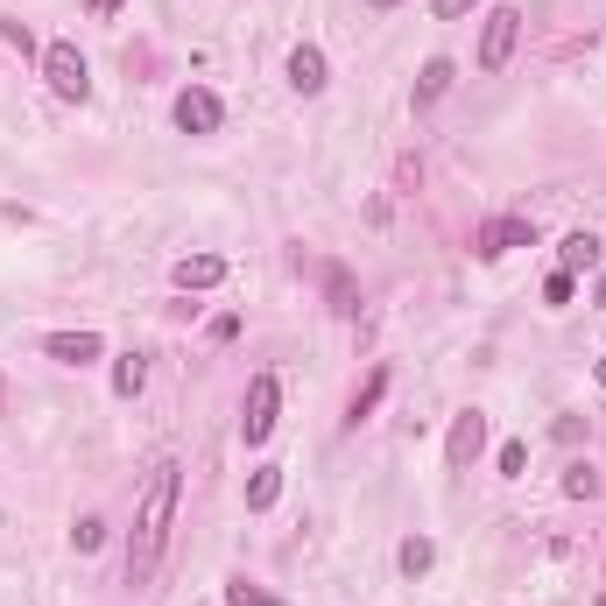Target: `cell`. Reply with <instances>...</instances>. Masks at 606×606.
I'll return each instance as SVG.
<instances>
[{
  "instance_id": "cell-1",
  "label": "cell",
  "mask_w": 606,
  "mask_h": 606,
  "mask_svg": "<svg viewBox=\"0 0 606 606\" xmlns=\"http://www.w3.org/2000/svg\"><path fill=\"white\" fill-rule=\"evenodd\" d=\"M169 515H177V466H156V480H148V494H142V515H135V536H127V585L156 572V557H163V536H169Z\"/></svg>"
},
{
  "instance_id": "cell-2",
  "label": "cell",
  "mask_w": 606,
  "mask_h": 606,
  "mask_svg": "<svg viewBox=\"0 0 606 606\" xmlns=\"http://www.w3.org/2000/svg\"><path fill=\"white\" fill-rule=\"evenodd\" d=\"M275 409H282V382H275V374H254V382H248V403H240V438H248V445H269Z\"/></svg>"
},
{
  "instance_id": "cell-3",
  "label": "cell",
  "mask_w": 606,
  "mask_h": 606,
  "mask_svg": "<svg viewBox=\"0 0 606 606\" xmlns=\"http://www.w3.org/2000/svg\"><path fill=\"white\" fill-rule=\"evenodd\" d=\"M43 79H50L56 100H85V92H92L85 50H79V43H50V50H43Z\"/></svg>"
},
{
  "instance_id": "cell-4",
  "label": "cell",
  "mask_w": 606,
  "mask_h": 606,
  "mask_svg": "<svg viewBox=\"0 0 606 606\" xmlns=\"http://www.w3.org/2000/svg\"><path fill=\"white\" fill-rule=\"evenodd\" d=\"M515 35H522V8H494L480 29V71L494 79V71H508V56H515Z\"/></svg>"
},
{
  "instance_id": "cell-5",
  "label": "cell",
  "mask_w": 606,
  "mask_h": 606,
  "mask_svg": "<svg viewBox=\"0 0 606 606\" xmlns=\"http://www.w3.org/2000/svg\"><path fill=\"white\" fill-rule=\"evenodd\" d=\"M508 248H536V219H487L472 233V254L480 261H501Z\"/></svg>"
},
{
  "instance_id": "cell-6",
  "label": "cell",
  "mask_w": 606,
  "mask_h": 606,
  "mask_svg": "<svg viewBox=\"0 0 606 606\" xmlns=\"http://www.w3.org/2000/svg\"><path fill=\"white\" fill-rule=\"evenodd\" d=\"M480 451H487V416H480V409L451 416V438H445V466H451V472H466V466H480Z\"/></svg>"
},
{
  "instance_id": "cell-7",
  "label": "cell",
  "mask_w": 606,
  "mask_h": 606,
  "mask_svg": "<svg viewBox=\"0 0 606 606\" xmlns=\"http://www.w3.org/2000/svg\"><path fill=\"white\" fill-rule=\"evenodd\" d=\"M219 121H226L219 92H205V85H184L177 92V127H184V135H219Z\"/></svg>"
},
{
  "instance_id": "cell-8",
  "label": "cell",
  "mask_w": 606,
  "mask_h": 606,
  "mask_svg": "<svg viewBox=\"0 0 606 606\" xmlns=\"http://www.w3.org/2000/svg\"><path fill=\"white\" fill-rule=\"evenodd\" d=\"M43 353L56 359V367H92V359L106 353V338H100V332H50Z\"/></svg>"
},
{
  "instance_id": "cell-9",
  "label": "cell",
  "mask_w": 606,
  "mask_h": 606,
  "mask_svg": "<svg viewBox=\"0 0 606 606\" xmlns=\"http://www.w3.org/2000/svg\"><path fill=\"white\" fill-rule=\"evenodd\" d=\"M290 85L303 92V100H317V92L332 85V71H325V50H317V43H296V50H290Z\"/></svg>"
},
{
  "instance_id": "cell-10",
  "label": "cell",
  "mask_w": 606,
  "mask_h": 606,
  "mask_svg": "<svg viewBox=\"0 0 606 606\" xmlns=\"http://www.w3.org/2000/svg\"><path fill=\"white\" fill-rule=\"evenodd\" d=\"M169 282H177V290H212V282H226V254H184L177 269H169Z\"/></svg>"
},
{
  "instance_id": "cell-11",
  "label": "cell",
  "mask_w": 606,
  "mask_h": 606,
  "mask_svg": "<svg viewBox=\"0 0 606 606\" xmlns=\"http://www.w3.org/2000/svg\"><path fill=\"white\" fill-rule=\"evenodd\" d=\"M451 85H459V64H451V56H430L424 79H416V106H438Z\"/></svg>"
},
{
  "instance_id": "cell-12",
  "label": "cell",
  "mask_w": 606,
  "mask_h": 606,
  "mask_svg": "<svg viewBox=\"0 0 606 606\" xmlns=\"http://www.w3.org/2000/svg\"><path fill=\"white\" fill-rule=\"evenodd\" d=\"M142 388H148V359L142 353H121V359H113V395H121V403H135Z\"/></svg>"
},
{
  "instance_id": "cell-13",
  "label": "cell",
  "mask_w": 606,
  "mask_h": 606,
  "mask_svg": "<svg viewBox=\"0 0 606 606\" xmlns=\"http://www.w3.org/2000/svg\"><path fill=\"white\" fill-rule=\"evenodd\" d=\"M382 395H388V367H374V374H367V388H359V395H353V409H346V424L359 430V424H367V416H374V409H382Z\"/></svg>"
},
{
  "instance_id": "cell-14",
  "label": "cell",
  "mask_w": 606,
  "mask_h": 606,
  "mask_svg": "<svg viewBox=\"0 0 606 606\" xmlns=\"http://www.w3.org/2000/svg\"><path fill=\"white\" fill-rule=\"evenodd\" d=\"M593 261H599V233H572V240H564V248H557V269H564V275L593 269Z\"/></svg>"
},
{
  "instance_id": "cell-15",
  "label": "cell",
  "mask_w": 606,
  "mask_h": 606,
  "mask_svg": "<svg viewBox=\"0 0 606 606\" xmlns=\"http://www.w3.org/2000/svg\"><path fill=\"white\" fill-rule=\"evenodd\" d=\"M395 564H403V578H424L430 564H438V543H430V536H403V551H395Z\"/></svg>"
},
{
  "instance_id": "cell-16",
  "label": "cell",
  "mask_w": 606,
  "mask_h": 606,
  "mask_svg": "<svg viewBox=\"0 0 606 606\" xmlns=\"http://www.w3.org/2000/svg\"><path fill=\"white\" fill-rule=\"evenodd\" d=\"M275 501H282V466H261L248 480V508H254V515H269Z\"/></svg>"
},
{
  "instance_id": "cell-17",
  "label": "cell",
  "mask_w": 606,
  "mask_h": 606,
  "mask_svg": "<svg viewBox=\"0 0 606 606\" xmlns=\"http://www.w3.org/2000/svg\"><path fill=\"white\" fill-rule=\"evenodd\" d=\"M325 296H332V311H338V317H359V290H353V275L338 269V261L325 269Z\"/></svg>"
},
{
  "instance_id": "cell-18",
  "label": "cell",
  "mask_w": 606,
  "mask_h": 606,
  "mask_svg": "<svg viewBox=\"0 0 606 606\" xmlns=\"http://www.w3.org/2000/svg\"><path fill=\"white\" fill-rule=\"evenodd\" d=\"M226 606H290V599H275V593H261L254 578H226Z\"/></svg>"
},
{
  "instance_id": "cell-19",
  "label": "cell",
  "mask_w": 606,
  "mask_h": 606,
  "mask_svg": "<svg viewBox=\"0 0 606 606\" xmlns=\"http://www.w3.org/2000/svg\"><path fill=\"white\" fill-rule=\"evenodd\" d=\"M100 543H106V522H100V515H79V529H71V551H79V557H92Z\"/></svg>"
},
{
  "instance_id": "cell-20",
  "label": "cell",
  "mask_w": 606,
  "mask_h": 606,
  "mask_svg": "<svg viewBox=\"0 0 606 606\" xmlns=\"http://www.w3.org/2000/svg\"><path fill=\"white\" fill-rule=\"evenodd\" d=\"M564 494H572V501H599V472L593 466H572V472H564Z\"/></svg>"
},
{
  "instance_id": "cell-21",
  "label": "cell",
  "mask_w": 606,
  "mask_h": 606,
  "mask_svg": "<svg viewBox=\"0 0 606 606\" xmlns=\"http://www.w3.org/2000/svg\"><path fill=\"white\" fill-rule=\"evenodd\" d=\"M572 290H578V282H572V275L557 269L551 282H543V303H551V311H564V303H572Z\"/></svg>"
},
{
  "instance_id": "cell-22",
  "label": "cell",
  "mask_w": 606,
  "mask_h": 606,
  "mask_svg": "<svg viewBox=\"0 0 606 606\" xmlns=\"http://www.w3.org/2000/svg\"><path fill=\"white\" fill-rule=\"evenodd\" d=\"M501 472H508V480H522V472H529V445H501Z\"/></svg>"
},
{
  "instance_id": "cell-23",
  "label": "cell",
  "mask_w": 606,
  "mask_h": 606,
  "mask_svg": "<svg viewBox=\"0 0 606 606\" xmlns=\"http://www.w3.org/2000/svg\"><path fill=\"white\" fill-rule=\"evenodd\" d=\"M480 8V0H430V14H438V22H459V14H472Z\"/></svg>"
},
{
  "instance_id": "cell-24",
  "label": "cell",
  "mask_w": 606,
  "mask_h": 606,
  "mask_svg": "<svg viewBox=\"0 0 606 606\" xmlns=\"http://www.w3.org/2000/svg\"><path fill=\"white\" fill-rule=\"evenodd\" d=\"M92 14H121V0H92Z\"/></svg>"
},
{
  "instance_id": "cell-25",
  "label": "cell",
  "mask_w": 606,
  "mask_h": 606,
  "mask_svg": "<svg viewBox=\"0 0 606 606\" xmlns=\"http://www.w3.org/2000/svg\"><path fill=\"white\" fill-rule=\"evenodd\" d=\"M367 8H374V14H388V8H395V0H367Z\"/></svg>"
},
{
  "instance_id": "cell-26",
  "label": "cell",
  "mask_w": 606,
  "mask_h": 606,
  "mask_svg": "<svg viewBox=\"0 0 606 606\" xmlns=\"http://www.w3.org/2000/svg\"><path fill=\"white\" fill-rule=\"evenodd\" d=\"M593 296H599V311H606V282H599V290H593Z\"/></svg>"
},
{
  "instance_id": "cell-27",
  "label": "cell",
  "mask_w": 606,
  "mask_h": 606,
  "mask_svg": "<svg viewBox=\"0 0 606 606\" xmlns=\"http://www.w3.org/2000/svg\"><path fill=\"white\" fill-rule=\"evenodd\" d=\"M599 388H606V359H599Z\"/></svg>"
}]
</instances>
